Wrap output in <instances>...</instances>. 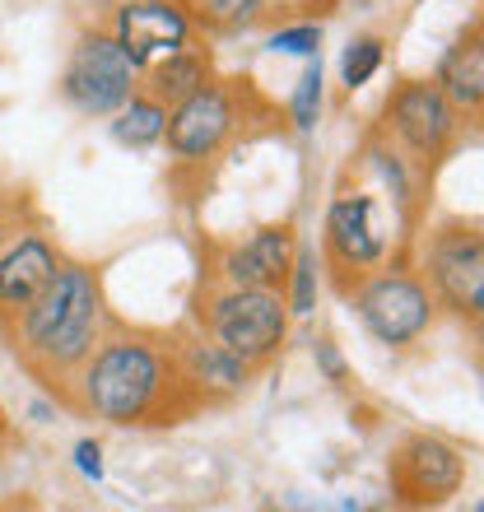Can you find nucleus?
Instances as JSON below:
<instances>
[{
  "mask_svg": "<svg viewBox=\"0 0 484 512\" xmlns=\"http://www.w3.org/2000/svg\"><path fill=\"white\" fill-rule=\"evenodd\" d=\"M103 340V289L89 266L61 261L33 303L19 308V345L38 373H75Z\"/></svg>",
  "mask_w": 484,
  "mask_h": 512,
  "instance_id": "obj_1",
  "label": "nucleus"
},
{
  "mask_svg": "<svg viewBox=\"0 0 484 512\" xmlns=\"http://www.w3.org/2000/svg\"><path fill=\"white\" fill-rule=\"evenodd\" d=\"M173 364L145 340H108L84 364V410L108 424H140L163 405Z\"/></svg>",
  "mask_w": 484,
  "mask_h": 512,
  "instance_id": "obj_2",
  "label": "nucleus"
},
{
  "mask_svg": "<svg viewBox=\"0 0 484 512\" xmlns=\"http://www.w3.org/2000/svg\"><path fill=\"white\" fill-rule=\"evenodd\" d=\"M284 331H289V303H284L280 289H238L233 284L229 294H219L215 308H210L215 345H224L247 368L266 364L284 345Z\"/></svg>",
  "mask_w": 484,
  "mask_h": 512,
  "instance_id": "obj_3",
  "label": "nucleus"
},
{
  "mask_svg": "<svg viewBox=\"0 0 484 512\" xmlns=\"http://www.w3.org/2000/svg\"><path fill=\"white\" fill-rule=\"evenodd\" d=\"M140 66L112 33H84L70 52V66L61 75V94L84 117H112V112L135 94Z\"/></svg>",
  "mask_w": 484,
  "mask_h": 512,
  "instance_id": "obj_4",
  "label": "nucleus"
},
{
  "mask_svg": "<svg viewBox=\"0 0 484 512\" xmlns=\"http://www.w3.org/2000/svg\"><path fill=\"white\" fill-rule=\"evenodd\" d=\"M354 308H359V322L382 345H410L433 322L429 289L419 280H410V275H401V270H382L373 280H363L359 294H354Z\"/></svg>",
  "mask_w": 484,
  "mask_h": 512,
  "instance_id": "obj_5",
  "label": "nucleus"
},
{
  "mask_svg": "<svg viewBox=\"0 0 484 512\" xmlns=\"http://www.w3.org/2000/svg\"><path fill=\"white\" fill-rule=\"evenodd\" d=\"M387 126L415 159L438 163L457 140V108L433 80H405L387 103Z\"/></svg>",
  "mask_w": 484,
  "mask_h": 512,
  "instance_id": "obj_6",
  "label": "nucleus"
},
{
  "mask_svg": "<svg viewBox=\"0 0 484 512\" xmlns=\"http://www.w3.org/2000/svg\"><path fill=\"white\" fill-rule=\"evenodd\" d=\"M429 275L438 284V298L457 317L480 322L484 312V238L475 224H447L433 233L429 247Z\"/></svg>",
  "mask_w": 484,
  "mask_h": 512,
  "instance_id": "obj_7",
  "label": "nucleus"
},
{
  "mask_svg": "<svg viewBox=\"0 0 484 512\" xmlns=\"http://www.w3.org/2000/svg\"><path fill=\"white\" fill-rule=\"evenodd\" d=\"M461 480H466V457L443 438H429V433L401 443L391 457V489L410 508L447 503L461 489Z\"/></svg>",
  "mask_w": 484,
  "mask_h": 512,
  "instance_id": "obj_8",
  "label": "nucleus"
},
{
  "mask_svg": "<svg viewBox=\"0 0 484 512\" xmlns=\"http://www.w3.org/2000/svg\"><path fill=\"white\" fill-rule=\"evenodd\" d=\"M387 224H382V205H377L373 191H345L331 201V215H326V261L331 270H373L382 256H387Z\"/></svg>",
  "mask_w": 484,
  "mask_h": 512,
  "instance_id": "obj_9",
  "label": "nucleus"
},
{
  "mask_svg": "<svg viewBox=\"0 0 484 512\" xmlns=\"http://www.w3.org/2000/svg\"><path fill=\"white\" fill-rule=\"evenodd\" d=\"M233 94L224 84H201L196 94H187L182 103H173L168 122H163V135H168V149L177 159L187 163H201V159H215L224 140L233 135Z\"/></svg>",
  "mask_w": 484,
  "mask_h": 512,
  "instance_id": "obj_10",
  "label": "nucleus"
},
{
  "mask_svg": "<svg viewBox=\"0 0 484 512\" xmlns=\"http://www.w3.org/2000/svg\"><path fill=\"white\" fill-rule=\"evenodd\" d=\"M112 38L126 47L135 66L145 70L149 61H159L168 52H182L191 38V14L177 0H126L117 10Z\"/></svg>",
  "mask_w": 484,
  "mask_h": 512,
  "instance_id": "obj_11",
  "label": "nucleus"
},
{
  "mask_svg": "<svg viewBox=\"0 0 484 512\" xmlns=\"http://www.w3.org/2000/svg\"><path fill=\"white\" fill-rule=\"evenodd\" d=\"M294 224H270V229L252 233L247 243H238L224 256V275L238 289H280L294 266Z\"/></svg>",
  "mask_w": 484,
  "mask_h": 512,
  "instance_id": "obj_12",
  "label": "nucleus"
},
{
  "mask_svg": "<svg viewBox=\"0 0 484 512\" xmlns=\"http://www.w3.org/2000/svg\"><path fill=\"white\" fill-rule=\"evenodd\" d=\"M56 266H61V256H56V247L47 243V238H38V233L10 243L0 252V308L19 312L24 303H33V294L52 280Z\"/></svg>",
  "mask_w": 484,
  "mask_h": 512,
  "instance_id": "obj_13",
  "label": "nucleus"
},
{
  "mask_svg": "<svg viewBox=\"0 0 484 512\" xmlns=\"http://www.w3.org/2000/svg\"><path fill=\"white\" fill-rule=\"evenodd\" d=\"M177 378H182V387L233 396V391H242V382H247V364H238L215 340H191V345H182V354H177Z\"/></svg>",
  "mask_w": 484,
  "mask_h": 512,
  "instance_id": "obj_14",
  "label": "nucleus"
},
{
  "mask_svg": "<svg viewBox=\"0 0 484 512\" xmlns=\"http://www.w3.org/2000/svg\"><path fill=\"white\" fill-rule=\"evenodd\" d=\"M438 89L452 98L457 112H480L484 103V42L480 28H471V38H461L438 66Z\"/></svg>",
  "mask_w": 484,
  "mask_h": 512,
  "instance_id": "obj_15",
  "label": "nucleus"
},
{
  "mask_svg": "<svg viewBox=\"0 0 484 512\" xmlns=\"http://www.w3.org/2000/svg\"><path fill=\"white\" fill-rule=\"evenodd\" d=\"M140 75L149 80L145 94L159 98L163 108H173V103H182L187 94H196L201 84H210V66H205L196 52H187V47H182V52L159 56V61H149Z\"/></svg>",
  "mask_w": 484,
  "mask_h": 512,
  "instance_id": "obj_16",
  "label": "nucleus"
},
{
  "mask_svg": "<svg viewBox=\"0 0 484 512\" xmlns=\"http://www.w3.org/2000/svg\"><path fill=\"white\" fill-rule=\"evenodd\" d=\"M163 122H168V108H163L159 98L131 94L112 112V140L126 149H149L163 140Z\"/></svg>",
  "mask_w": 484,
  "mask_h": 512,
  "instance_id": "obj_17",
  "label": "nucleus"
},
{
  "mask_svg": "<svg viewBox=\"0 0 484 512\" xmlns=\"http://www.w3.org/2000/svg\"><path fill=\"white\" fill-rule=\"evenodd\" d=\"M191 5H196V19L215 33H238L266 14V0H191Z\"/></svg>",
  "mask_w": 484,
  "mask_h": 512,
  "instance_id": "obj_18",
  "label": "nucleus"
},
{
  "mask_svg": "<svg viewBox=\"0 0 484 512\" xmlns=\"http://www.w3.org/2000/svg\"><path fill=\"white\" fill-rule=\"evenodd\" d=\"M382 56H387V47H382V38H354L350 47H345V61H340V80H345V89H363V84L373 80L377 70H382Z\"/></svg>",
  "mask_w": 484,
  "mask_h": 512,
  "instance_id": "obj_19",
  "label": "nucleus"
},
{
  "mask_svg": "<svg viewBox=\"0 0 484 512\" xmlns=\"http://www.w3.org/2000/svg\"><path fill=\"white\" fill-rule=\"evenodd\" d=\"M284 289H289V312H312L317 308V252L312 247H294V266H289V280H284Z\"/></svg>",
  "mask_w": 484,
  "mask_h": 512,
  "instance_id": "obj_20",
  "label": "nucleus"
},
{
  "mask_svg": "<svg viewBox=\"0 0 484 512\" xmlns=\"http://www.w3.org/2000/svg\"><path fill=\"white\" fill-rule=\"evenodd\" d=\"M322 66H312L303 80H298L294 89V126L298 131H312L317 126V117H322Z\"/></svg>",
  "mask_w": 484,
  "mask_h": 512,
  "instance_id": "obj_21",
  "label": "nucleus"
},
{
  "mask_svg": "<svg viewBox=\"0 0 484 512\" xmlns=\"http://www.w3.org/2000/svg\"><path fill=\"white\" fill-rule=\"evenodd\" d=\"M266 47H270V52H289V56H312L317 47H322V24L280 28V33H270Z\"/></svg>",
  "mask_w": 484,
  "mask_h": 512,
  "instance_id": "obj_22",
  "label": "nucleus"
},
{
  "mask_svg": "<svg viewBox=\"0 0 484 512\" xmlns=\"http://www.w3.org/2000/svg\"><path fill=\"white\" fill-rule=\"evenodd\" d=\"M75 466H80V475L84 480H103V447L94 443V438H80V443H75Z\"/></svg>",
  "mask_w": 484,
  "mask_h": 512,
  "instance_id": "obj_23",
  "label": "nucleus"
},
{
  "mask_svg": "<svg viewBox=\"0 0 484 512\" xmlns=\"http://www.w3.org/2000/svg\"><path fill=\"white\" fill-rule=\"evenodd\" d=\"M317 368H322L331 382H345V359L336 354V345H331V340H322V345H317Z\"/></svg>",
  "mask_w": 484,
  "mask_h": 512,
  "instance_id": "obj_24",
  "label": "nucleus"
}]
</instances>
